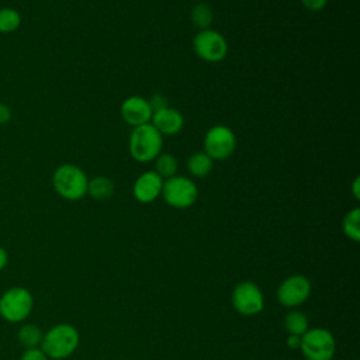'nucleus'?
Wrapping results in <instances>:
<instances>
[{
  "mask_svg": "<svg viewBox=\"0 0 360 360\" xmlns=\"http://www.w3.org/2000/svg\"><path fill=\"white\" fill-rule=\"evenodd\" d=\"M80 345V333L72 323H56L49 328L42 338L39 347L49 360H63L70 357Z\"/></svg>",
  "mask_w": 360,
  "mask_h": 360,
  "instance_id": "nucleus-1",
  "label": "nucleus"
},
{
  "mask_svg": "<svg viewBox=\"0 0 360 360\" xmlns=\"http://www.w3.org/2000/svg\"><path fill=\"white\" fill-rule=\"evenodd\" d=\"M89 179L86 173L73 163L59 165L52 174L53 190L68 201H77L87 194Z\"/></svg>",
  "mask_w": 360,
  "mask_h": 360,
  "instance_id": "nucleus-2",
  "label": "nucleus"
},
{
  "mask_svg": "<svg viewBox=\"0 0 360 360\" xmlns=\"http://www.w3.org/2000/svg\"><path fill=\"white\" fill-rule=\"evenodd\" d=\"M163 135L149 122L135 127L129 135V153L132 159L141 163L155 160L162 153Z\"/></svg>",
  "mask_w": 360,
  "mask_h": 360,
  "instance_id": "nucleus-3",
  "label": "nucleus"
},
{
  "mask_svg": "<svg viewBox=\"0 0 360 360\" xmlns=\"http://www.w3.org/2000/svg\"><path fill=\"white\" fill-rule=\"evenodd\" d=\"M34 308V297L25 287H11L0 295V316L10 323L24 322Z\"/></svg>",
  "mask_w": 360,
  "mask_h": 360,
  "instance_id": "nucleus-4",
  "label": "nucleus"
},
{
  "mask_svg": "<svg viewBox=\"0 0 360 360\" xmlns=\"http://www.w3.org/2000/svg\"><path fill=\"white\" fill-rule=\"evenodd\" d=\"M300 350L305 360H332L336 353V339L326 328H309L301 335Z\"/></svg>",
  "mask_w": 360,
  "mask_h": 360,
  "instance_id": "nucleus-5",
  "label": "nucleus"
},
{
  "mask_svg": "<svg viewBox=\"0 0 360 360\" xmlns=\"http://www.w3.org/2000/svg\"><path fill=\"white\" fill-rule=\"evenodd\" d=\"M160 195L172 208L184 210L197 201L198 188L191 179L184 176H173L163 180Z\"/></svg>",
  "mask_w": 360,
  "mask_h": 360,
  "instance_id": "nucleus-6",
  "label": "nucleus"
},
{
  "mask_svg": "<svg viewBox=\"0 0 360 360\" xmlns=\"http://www.w3.org/2000/svg\"><path fill=\"white\" fill-rule=\"evenodd\" d=\"M311 291L312 285L308 277L304 274H292L278 284L276 290V300L281 307L295 309L308 301Z\"/></svg>",
  "mask_w": 360,
  "mask_h": 360,
  "instance_id": "nucleus-7",
  "label": "nucleus"
},
{
  "mask_svg": "<svg viewBox=\"0 0 360 360\" xmlns=\"http://www.w3.org/2000/svg\"><path fill=\"white\" fill-rule=\"evenodd\" d=\"M231 302L233 309L243 316H255L264 309L262 288L249 280H243L233 287Z\"/></svg>",
  "mask_w": 360,
  "mask_h": 360,
  "instance_id": "nucleus-8",
  "label": "nucleus"
},
{
  "mask_svg": "<svg viewBox=\"0 0 360 360\" xmlns=\"http://www.w3.org/2000/svg\"><path fill=\"white\" fill-rule=\"evenodd\" d=\"M236 148V136L233 131L225 125L211 127L204 138V152L212 160L228 159Z\"/></svg>",
  "mask_w": 360,
  "mask_h": 360,
  "instance_id": "nucleus-9",
  "label": "nucleus"
},
{
  "mask_svg": "<svg viewBox=\"0 0 360 360\" xmlns=\"http://www.w3.org/2000/svg\"><path fill=\"white\" fill-rule=\"evenodd\" d=\"M193 49L205 62H221L228 53L226 39L214 30H201L193 39Z\"/></svg>",
  "mask_w": 360,
  "mask_h": 360,
  "instance_id": "nucleus-10",
  "label": "nucleus"
},
{
  "mask_svg": "<svg viewBox=\"0 0 360 360\" xmlns=\"http://www.w3.org/2000/svg\"><path fill=\"white\" fill-rule=\"evenodd\" d=\"M152 110L146 98L141 96H131L121 104V117L129 125L139 127L149 124L152 120Z\"/></svg>",
  "mask_w": 360,
  "mask_h": 360,
  "instance_id": "nucleus-11",
  "label": "nucleus"
},
{
  "mask_svg": "<svg viewBox=\"0 0 360 360\" xmlns=\"http://www.w3.org/2000/svg\"><path fill=\"white\" fill-rule=\"evenodd\" d=\"M163 179L153 170L143 172L139 174V177L135 180L132 193L136 201L142 204L153 202L162 193Z\"/></svg>",
  "mask_w": 360,
  "mask_h": 360,
  "instance_id": "nucleus-12",
  "label": "nucleus"
},
{
  "mask_svg": "<svg viewBox=\"0 0 360 360\" xmlns=\"http://www.w3.org/2000/svg\"><path fill=\"white\" fill-rule=\"evenodd\" d=\"M150 124L162 135H176L181 131L184 125V117L179 110L166 107L152 114Z\"/></svg>",
  "mask_w": 360,
  "mask_h": 360,
  "instance_id": "nucleus-13",
  "label": "nucleus"
},
{
  "mask_svg": "<svg viewBox=\"0 0 360 360\" xmlns=\"http://www.w3.org/2000/svg\"><path fill=\"white\" fill-rule=\"evenodd\" d=\"M283 325L288 335H295V336H301L309 329V321L307 315L298 308L288 309V312L284 315Z\"/></svg>",
  "mask_w": 360,
  "mask_h": 360,
  "instance_id": "nucleus-14",
  "label": "nucleus"
},
{
  "mask_svg": "<svg viewBox=\"0 0 360 360\" xmlns=\"http://www.w3.org/2000/svg\"><path fill=\"white\" fill-rule=\"evenodd\" d=\"M214 160L205 152H195L187 159V170L194 177H205L211 173Z\"/></svg>",
  "mask_w": 360,
  "mask_h": 360,
  "instance_id": "nucleus-15",
  "label": "nucleus"
},
{
  "mask_svg": "<svg viewBox=\"0 0 360 360\" xmlns=\"http://www.w3.org/2000/svg\"><path fill=\"white\" fill-rule=\"evenodd\" d=\"M42 338H44V332L35 323H24L17 330V340L24 349L39 347Z\"/></svg>",
  "mask_w": 360,
  "mask_h": 360,
  "instance_id": "nucleus-16",
  "label": "nucleus"
},
{
  "mask_svg": "<svg viewBox=\"0 0 360 360\" xmlns=\"http://www.w3.org/2000/svg\"><path fill=\"white\" fill-rule=\"evenodd\" d=\"M114 193V183L104 176H97L89 180L87 194L94 200H107Z\"/></svg>",
  "mask_w": 360,
  "mask_h": 360,
  "instance_id": "nucleus-17",
  "label": "nucleus"
},
{
  "mask_svg": "<svg viewBox=\"0 0 360 360\" xmlns=\"http://www.w3.org/2000/svg\"><path fill=\"white\" fill-rule=\"evenodd\" d=\"M21 14L13 7L0 8V34H11L21 25Z\"/></svg>",
  "mask_w": 360,
  "mask_h": 360,
  "instance_id": "nucleus-18",
  "label": "nucleus"
},
{
  "mask_svg": "<svg viewBox=\"0 0 360 360\" xmlns=\"http://www.w3.org/2000/svg\"><path fill=\"white\" fill-rule=\"evenodd\" d=\"M360 210L354 207L349 212H346L343 221H342V229L346 238H349L353 242L360 240Z\"/></svg>",
  "mask_w": 360,
  "mask_h": 360,
  "instance_id": "nucleus-19",
  "label": "nucleus"
},
{
  "mask_svg": "<svg viewBox=\"0 0 360 360\" xmlns=\"http://www.w3.org/2000/svg\"><path fill=\"white\" fill-rule=\"evenodd\" d=\"M177 160L173 155L170 153H159L155 159V170L163 180L170 179L176 176L177 173Z\"/></svg>",
  "mask_w": 360,
  "mask_h": 360,
  "instance_id": "nucleus-20",
  "label": "nucleus"
},
{
  "mask_svg": "<svg viewBox=\"0 0 360 360\" xmlns=\"http://www.w3.org/2000/svg\"><path fill=\"white\" fill-rule=\"evenodd\" d=\"M190 17H191V21L193 24L201 30H208L210 25L212 24V20H214V14H212V10L211 7L207 4V3H198L193 7L191 13H190Z\"/></svg>",
  "mask_w": 360,
  "mask_h": 360,
  "instance_id": "nucleus-21",
  "label": "nucleus"
},
{
  "mask_svg": "<svg viewBox=\"0 0 360 360\" xmlns=\"http://www.w3.org/2000/svg\"><path fill=\"white\" fill-rule=\"evenodd\" d=\"M20 360H49V359L42 352L41 347H31V349H24V352L20 356Z\"/></svg>",
  "mask_w": 360,
  "mask_h": 360,
  "instance_id": "nucleus-22",
  "label": "nucleus"
},
{
  "mask_svg": "<svg viewBox=\"0 0 360 360\" xmlns=\"http://www.w3.org/2000/svg\"><path fill=\"white\" fill-rule=\"evenodd\" d=\"M148 103H149V105H150L152 112H156V111H159V110H162V108L169 107L166 97L162 96V94H153V96L148 100Z\"/></svg>",
  "mask_w": 360,
  "mask_h": 360,
  "instance_id": "nucleus-23",
  "label": "nucleus"
},
{
  "mask_svg": "<svg viewBox=\"0 0 360 360\" xmlns=\"http://www.w3.org/2000/svg\"><path fill=\"white\" fill-rule=\"evenodd\" d=\"M301 1H302V6L311 11H319L328 3V0H301Z\"/></svg>",
  "mask_w": 360,
  "mask_h": 360,
  "instance_id": "nucleus-24",
  "label": "nucleus"
},
{
  "mask_svg": "<svg viewBox=\"0 0 360 360\" xmlns=\"http://www.w3.org/2000/svg\"><path fill=\"white\" fill-rule=\"evenodd\" d=\"M10 120H11V108L7 104L0 103V125L10 122Z\"/></svg>",
  "mask_w": 360,
  "mask_h": 360,
  "instance_id": "nucleus-25",
  "label": "nucleus"
},
{
  "mask_svg": "<svg viewBox=\"0 0 360 360\" xmlns=\"http://www.w3.org/2000/svg\"><path fill=\"white\" fill-rule=\"evenodd\" d=\"M301 345V336H295V335H288L287 338V346L288 349H300Z\"/></svg>",
  "mask_w": 360,
  "mask_h": 360,
  "instance_id": "nucleus-26",
  "label": "nucleus"
},
{
  "mask_svg": "<svg viewBox=\"0 0 360 360\" xmlns=\"http://www.w3.org/2000/svg\"><path fill=\"white\" fill-rule=\"evenodd\" d=\"M8 263V255L3 246H0V271L4 270V267Z\"/></svg>",
  "mask_w": 360,
  "mask_h": 360,
  "instance_id": "nucleus-27",
  "label": "nucleus"
},
{
  "mask_svg": "<svg viewBox=\"0 0 360 360\" xmlns=\"http://www.w3.org/2000/svg\"><path fill=\"white\" fill-rule=\"evenodd\" d=\"M359 183H360V180H359V177H356L354 179V181H353V195H354V198L356 200H359L360 197V194H359Z\"/></svg>",
  "mask_w": 360,
  "mask_h": 360,
  "instance_id": "nucleus-28",
  "label": "nucleus"
}]
</instances>
